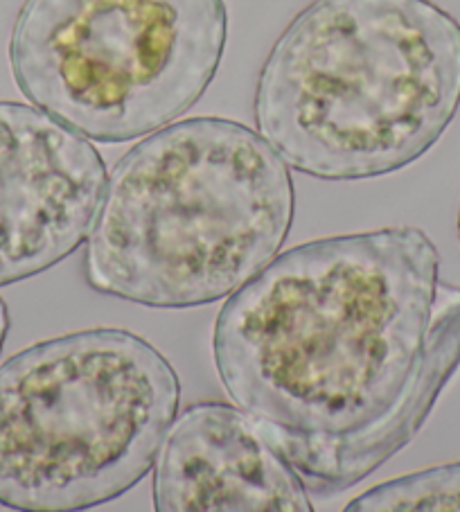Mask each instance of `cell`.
Listing matches in <instances>:
<instances>
[{"label": "cell", "mask_w": 460, "mask_h": 512, "mask_svg": "<svg viewBox=\"0 0 460 512\" xmlns=\"http://www.w3.org/2000/svg\"><path fill=\"white\" fill-rule=\"evenodd\" d=\"M458 240H460V208H458Z\"/></svg>", "instance_id": "30bf717a"}, {"label": "cell", "mask_w": 460, "mask_h": 512, "mask_svg": "<svg viewBox=\"0 0 460 512\" xmlns=\"http://www.w3.org/2000/svg\"><path fill=\"white\" fill-rule=\"evenodd\" d=\"M10 310H7V303L5 298L0 296V352H3V346H5V339L7 334H10Z\"/></svg>", "instance_id": "9c48e42d"}, {"label": "cell", "mask_w": 460, "mask_h": 512, "mask_svg": "<svg viewBox=\"0 0 460 512\" xmlns=\"http://www.w3.org/2000/svg\"><path fill=\"white\" fill-rule=\"evenodd\" d=\"M158 512H312L307 485L242 409L199 402L167 431L154 470Z\"/></svg>", "instance_id": "52a82bcc"}, {"label": "cell", "mask_w": 460, "mask_h": 512, "mask_svg": "<svg viewBox=\"0 0 460 512\" xmlns=\"http://www.w3.org/2000/svg\"><path fill=\"white\" fill-rule=\"evenodd\" d=\"M460 109V23L431 0H314L255 86L260 134L296 172L366 181L429 154Z\"/></svg>", "instance_id": "7a4b0ae2"}, {"label": "cell", "mask_w": 460, "mask_h": 512, "mask_svg": "<svg viewBox=\"0 0 460 512\" xmlns=\"http://www.w3.org/2000/svg\"><path fill=\"white\" fill-rule=\"evenodd\" d=\"M226 41L224 0H25L10 68L34 107L118 145L185 116L215 82Z\"/></svg>", "instance_id": "5b68a950"}, {"label": "cell", "mask_w": 460, "mask_h": 512, "mask_svg": "<svg viewBox=\"0 0 460 512\" xmlns=\"http://www.w3.org/2000/svg\"><path fill=\"white\" fill-rule=\"evenodd\" d=\"M348 512L460 510V463L397 476L352 499Z\"/></svg>", "instance_id": "ba28073f"}, {"label": "cell", "mask_w": 460, "mask_h": 512, "mask_svg": "<svg viewBox=\"0 0 460 512\" xmlns=\"http://www.w3.org/2000/svg\"><path fill=\"white\" fill-rule=\"evenodd\" d=\"M294 210L289 165L262 134L228 118L174 122L113 165L86 280L154 310L217 303L276 258Z\"/></svg>", "instance_id": "3957f363"}, {"label": "cell", "mask_w": 460, "mask_h": 512, "mask_svg": "<svg viewBox=\"0 0 460 512\" xmlns=\"http://www.w3.org/2000/svg\"><path fill=\"white\" fill-rule=\"evenodd\" d=\"M181 382L145 337L91 328L0 364V506L88 510L152 470L179 416Z\"/></svg>", "instance_id": "277c9868"}, {"label": "cell", "mask_w": 460, "mask_h": 512, "mask_svg": "<svg viewBox=\"0 0 460 512\" xmlns=\"http://www.w3.org/2000/svg\"><path fill=\"white\" fill-rule=\"evenodd\" d=\"M212 359L307 490L332 497L400 454L458 373L460 287L415 226L298 244L228 296Z\"/></svg>", "instance_id": "6da1fadb"}, {"label": "cell", "mask_w": 460, "mask_h": 512, "mask_svg": "<svg viewBox=\"0 0 460 512\" xmlns=\"http://www.w3.org/2000/svg\"><path fill=\"white\" fill-rule=\"evenodd\" d=\"M106 179L86 136L39 107L0 100V287L57 267L88 240Z\"/></svg>", "instance_id": "8992f818"}]
</instances>
